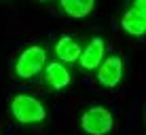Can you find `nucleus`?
<instances>
[{
	"mask_svg": "<svg viewBox=\"0 0 146 135\" xmlns=\"http://www.w3.org/2000/svg\"><path fill=\"white\" fill-rule=\"evenodd\" d=\"M62 11L72 19H85L95 9V0H59Z\"/></svg>",
	"mask_w": 146,
	"mask_h": 135,
	"instance_id": "nucleus-9",
	"label": "nucleus"
},
{
	"mask_svg": "<svg viewBox=\"0 0 146 135\" xmlns=\"http://www.w3.org/2000/svg\"><path fill=\"white\" fill-rule=\"evenodd\" d=\"M40 2H47V0H40Z\"/></svg>",
	"mask_w": 146,
	"mask_h": 135,
	"instance_id": "nucleus-10",
	"label": "nucleus"
},
{
	"mask_svg": "<svg viewBox=\"0 0 146 135\" xmlns=\"http://www.w3.org/2000/svg\"><path fill=\"white\" fill-rule=\"evenodd\" d=\"M80 129L87 135H108L114 129V116L104 106H91L80 114Z\"/></svg>",
	"mask_w": 146,
	"mask_h": 135,
	"instance_id": "nucleus-3",
	"label": "nucleus"
},
{
	"mask_svg": "<svg viewBox=\"0 0 146 135\" xmlns=\"http://www.w3.org/2000/svg\"><path fill=\"white\" fill-rule=\"evenodd\" d=\"M44 80L55 91H64L72 82V74L66 68V63L59 61V59L57 61H47V66H44Z\"/></svg>",
	"mask_w": 146,
	"mask_h": 135,
	"instance_id": "nucleus-7",
	"label": "nucleus"
},
{
	"mask_svg": "<svg viewBox=\"0 0 146 135\" xmlns=\"http://www.w3.org/2000/svg\"><path fill=\"white\" fill-rule=\"evenodd\" d=\"M53 51H55V55H57L59 61H64V63H74V61H78L80 51H83V49H80V44L76 42V38L64 34L62 38H57Z\"/></svg>",
	"mask_w": 146,
	"mask_h": 135,
	"instance_id": "nucleus-8",
	"label": "nucleus"
},
{
	"mask_svg": "<svg viewBox=\"0 0 146 135\" xmlns=\"http://www.w3.org/2000/svg\"><path fill=\"white\" fill-rule=\"evenodd\" d=\"M106 57V42H104L102 36H95L87 42V47L80 51V57H78V63L85 72H93L98 70V66L104 61Z\"/></svg>",
	"mask_w": 146,
	"mask_h": 135,
	"instance_id": "nucleus-6",
	"label": "nucleus"
},
{
	"mask_svg": "<svg viewBox=\"0 0 146 135\" xmlns=\"http://www.w3.org/2000/svg\"><path fill=\"white\" fill-rule=\"evenodd\" d=\"M9 110H11L13 118L21 124H38L47 118V108L40 101L38 97L30 93H17L11 97V103H9Z\"/></svg>",
	"mask_w": 146,
	"mask_h": 135,
	"instance_id": "nucleus-1",
	"label": "nucleus"
},
{
	"mask_svg": "<svg viewBox=\"0 0 146 135\" xmlns=\"http://www.w3.org/2000/svg\"><path fill=\"white\" fill-rule=\"evenodd\" d=\"M44 66H47V51L40 44H30L26 47L21 53H19L17 61H15V76L23 78V80H30L34 78L38 72H42Z\"/></svg>",
	"mask_w": 146,
	"mask_h": 135,
	"instance_id": "nucleus-2",
	"label": "nucleus"
},
{
	"mask_svg": "<svg viewBox=\"0 0 146 135\" xmlns=\"http://www.w3.org/2000/svg\"><path fill=\"white\" fill-rule=\"evenodd\" d=\"M123 72H125L123 59L119 55H108L98 66V82L106 89H114L123 80Z\"/></svg>",
	"mask_w": 146,
	"mask_h": 135,
	"instance_id": "nucleus-5",
	"label": "nucleus"
},
{
	"mask_svg": "<svg viewBox=\"0 0 146 135\" xmlns=\"http://www.w3.org/2000/svg\"><path fill=\"white\" fill-rule=\"evenodd\" d=\"M121 28L131 38L146 36V0H133V4L121 17Z\"/></svg>",
	"mask_w": 146,
	"mask_h": 135,
	"instance_id": "nucleus-4",
	"label": "nucleus"
}]
</instances>
